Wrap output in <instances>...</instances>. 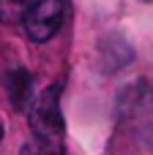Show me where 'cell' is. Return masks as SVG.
<instances>
[{
    "label": "cell",
    "instance_id": "cell-1",
    "mask_svg": "<svg viewBox=\"0 0 153 155\" xmlns=\"http://www.w3.org/2000/svg\"><path fill=\"white\" fill-rule=\"evenodd\" d=\"M30 131L38 139L63 142L66 120H63V109H60V84H49L47 90H41L33 98V104H30Z\"/></svg>",
    "mask_w": 153,
    "mask_h": 155
},
{
    "label": "cell",
    "instance_id": "cell-2",
    "mask_svg": "<svg viewBox=\"0 0 153 155\" xmlns=\"http://www.w3.org/2000/svg\"><path fill=\"white\" fill-rule=\"evenodd\" d=\"M66 14H68V0H30L22 16V27L30 41L44 44L52 35H57V30L66 22Z\"/></svg>",
    "mask_w": 153,
    "mask_h": 155
},
{
    "label": "cell",
    "instance_id": "cell-3",
    "mask_svg": "<svg viewBox=\"0 0 153 155\" xmlns=\"http://www.w3.org/2000/svg\"><path fill=\"white\" fill-rule=\"evenodd\" d=\"M5 90H8V98H11V106L14 109H25L30 104V95H33V79L25 68H14L5 74Z\"/></svg>",
    "mask_w": 153,
    "mask_h": 155
},
{
    "label": "cell",
    "instance_id": "cell-4",
    "mask_svg": "<svg viewBox=\"0 0 153 155\" xmlns=\"http://www.w3.org/2000/svg\"><path fill=\"white\" fill-rule=\"evenodd\" d=\"M30 0H0V22L22 25V16L27 11Z\"/></svg>",
    "mask_w": 153,
    "mask_h": 155
},
{
    "label": "cell",
    "instance_id": "cell-5",
    "mask_svg": "<svg viewBox=\"0 0 153 155\" xmlns=\"http://www.w3.org/2000/svg\"><path fill=\"white\" fill-rule=\"evenodd\" d=\"M22 155H63V142H49V139L33 136L22 147Z\"/></svg>",
    "mask_w": 153,
    "mask_h": 155
},
{
    "label": "cell",
    "instance_id": "cell-6",
    "mask_svg": "<svg viewBox=\"0 0 153 155\" xmlns=\"http://www.w3.org/2000/svg\"><path fill=\"white\" fill-rule=\"evenodd\" d=\"M0 142H3V125H0Z\"/></svg>",
    "mask_w": 153,
    "mask_h": 155
}]
</instances>
